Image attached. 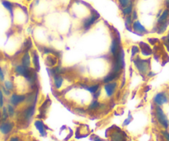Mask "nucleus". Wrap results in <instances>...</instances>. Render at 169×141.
Listing matches in <instances>:
<instances>
[{"instance_id":"nucleus-26","label":"nucleus","mask_w":169,"mask_h":141,"mask_svg":"<svg viewBox=\"0 0 169 141\" xmlns=\"http://www.w3.org/2000/svg\"><path fill=\"white\" fill-rule=\"evenodd\" d=\"M43 53L45 54H47V55L53 54V55L58 56V52L56 50H54V49H52V48H49V47H44L43 48Z\"/></svg>"},{"instance_id":"nucleus-45","label":"nucleus","mask_w":169,"mask_h":141,"mask_svg":"<svg viewBox=\"0 0 169 141\" xmlns=\"http://www.w3.org/2000/svg\"><path fill=\"white\" fill-rule=\"evenodd\" d=\"M1 116H2V114H1V112H0V119H1Z\"/></svg>"},{"instance_id":"nucleus-41","label":"nucleus","mask_w":169,"mask_h":141,"mask_svg":"<svg viewBox=\"0 0 169 141\" xmlns=\"http://www.w3.org/2000/svg\"><path fill=\"white\" fill-rule=\"evenodd\" d=\"M9 141H20V138L18 136H12L10 138Z\"/></svg>"},{"instance_id":"nucleus-12","label":"nucleus","mask_w":169,"mask_h":141,"mask_svg":"<svg viewBox=\"0 0 169 141\" xmlns=\"http://www.w3.org/2000/svg\"><path fill=\"white\" fill-rule=\"evenodd\" d=\"M120 74H121V73H114V72L110 71V73H107V74L104 77L103 79H102V82H103L104 84H106V83H109V82H115V80L120 78Z\"/></svg>"},{"instance_id":"nucleus-10","label":"nucleus","mask_w":169,"mask_h":141,"mask_svg":"<svg viewBox=\"0 0 169 141\" xmlns=\"http://www.w3.org/2000/svg\"><path fill=\"white\" fill-rule=\"evenodd\" d=\"M14 127V124L11 121H3L0 125V132L2 134H8L10 132L12 131Z\"/></svg>"},{"instance_id":"nucleus-1","label":"nucleus","mask_w":169,"mask_h":141,"mask_svg":"<svg viewBox=\"0 0 169 141\" xmlns=\"http://www.w3.org/2000/svg\"><path fill=\"white\" fill-rule=\"evenodd\" d=\"M124 49L121 48L117 55L113 58L112 61V66H111V72L114 73H121L122 70L124 69Z\"/></svg>"},{"instance_id":"nucleus-47","label":"nucleus","mask_w":169,"mask_h":141,"mask_svg":"<svg viewBox=\"0 0 169 141\" xmlns=\"http://www.w3.org/2000/svg\"><path fill=\"white\" fill-rule=\"evenodd\" d=\"M168 96H169V93H168Z\"/></svg>"},{"instance_id":"nucleus-24","label":"nucleus","mask_w":169,"mask_h":141,"mask_svg":"<svg viewBox=\"0 0 169 141\" xmlns=\"http://www.w3.org/2000/svg\"><path fill=\"white\" fill-rule=\"evenodd\" d=\"M101 106V104L96 99H94L93 101L89 104V106H87V110H96Z\"/></svg>"},{"instance_id":"nucleus-34","label":"nucleus","mask_w":169,"mask_h":141,"mask_svg":"<svg viewBox=\"0 0 169 141\" xmlns=\"http://www.w3.org/2000/svg\"><path fill=\"white\" fill-rule=\"evenodd\" d=\"M162 134L166 140L169 141V132L167 130H162Z\"/></svg>"},{"instance_id":"nucleus-7","label":"nucleus","mask_w":169,"mask_h":141,"mask_svg":"<svg viewBox=\"0 0 169 141\" xmlns=\"http://www.w3.org/2000/svg\"><path fill=\"white\" fill-rule=\"evenodd\" d=\"M118 87V82H111L109 83H106L103 86L104 91L106 93V96L107 97H110L115 94V91L117 89Z\"/></svg>"},{"instance_id":"nucleus-21","label":"nucleus","mask_w":169,"mask_h":141,"mask_svg":"<svg viewBox=\"0 0 169 141\" xmlns=\"http://www.w3.org/2000/svg\"><path fill=\"white\" fill-rule=\"evenodd\" d=\"M31 56L29 54L28 51L25 52V54H23V56L21 58V64L26 67H30L31 66Z\"/></svg>"},{"instance_id":"nucleus-44","label":"nucleus","mask_w":169,"mask_h":141,"mask_svg":"<svg viewBox=\"0 0 169 141\" xmlns=\"http://www.w3.org/2000/svg\"><path fill=\"white\" fill-rule=\"evenodd\" d=\"M93 141H104L103 139H101V138H99L98 136H94Z\"/></svg>"},{"instance_id":"nucleus-22","label":"nucleus","mask_w":169,"mask_h":141,"mask_svg":"<svg viewBox=\"0 0 169 141\" xmlns=\"http://www.w3.org/2000/svg\"><path fill=\"white\" fill-rule=\"evenodd\" d=\"M66 69L62 68L61 66H55V67H52L50 68V72H51L52 76L58 75V74H63L65 72Z\"/></svg>"},{"instance_id":"nucleus-4","label":"nucleus","mask_w":169,"mask_h":141,"mask_svg":"<svg viewBox=\"0 0 169 141\" xmlns=\"http://www.w3.org/2000/svg\"><path fill=\"white\" fill-rule=\"evenodd\" d=\"M100 17V15L99 13L96 12V11H92V12L91 13L89 16H87V18H85L83 21H82V26L83 30L85 31H87V30H89L92 26H93V24L95 23L97 19H99Z\"/></svg>"},{"instance_id":"nucleus-14","label":"nucleus","mask_w":169,"mask_h":141,"mask_svg":"<svg viewBox=\"0 0 169 141\" xmlns=\"http://www.w3.org/2000/svg\"><path fill=\"white\" fill-rule=\"evenodd\" d=\"M110 141H125L124 134L120 130L113 131L110 134Z\"/></svg>"},{"instance_id":"nucleus-32","label":"nucleus","mask_w":169,"mask_h":141,"mask_svg":"<svg viewBox=\"0 0 169 141\" xmlns=\"http://www.w3.org/2000/svg\"><path fill=\"white\" fill-rule=\"evenodd\" d=\"M139 52V47L138 45H133L131 48V54L132 56H135Z\"/></svg>"},{"instance_id":"nucleus-5","label":"nucleus","mask_w":169,"mask_h":141,"mask_svg":"<svg viewBox=\"0 0 169 141\" xmlns=\"http://www.w3.org/2000/svg\"><path fill=\"white\" fill-rule=\"evenodd\" d=\"M121 49V45H120V38L118 36H115L113 37L112 40H111V44H110V55L114 58L117 55L119 51Z\"/></svg>"},{"instance_id":"nucleus-16","label":"nucleus","mask_w":169,"mask_h":141,"mask_svg":"<svg viewBox=\"0 0 169 141\" xmlns=\"http://www.w3.org/2000/svg\"><path fill=\"white\" fill-rule=\"evenodd\" d=\"M34 125H35V128H36V129L39 131V133H40L41 136H45V135H46L45 125L43 124V122L41 120H35V123H34Z\"/></svg>"},{"instance_id":"nucleus-8","label":"nucleus","mask_w":169,"mask_h":141,"mask_svg":"<svg viewBox=\"0 0 169 141\" xmlns=\"http://www.w3.org/2000/svg\"><path fill=\"white\" fill-rule=\"evenodd\" d=\"M26 95H24V94H16L14 93L12 94L11 97H10V103L12 104V106H16L20 105L21 103L24 102V101H26Z\"/></svg>"},{"instance_id":"nucleus-25","label":"nucleus","mask_w":169,"mask_h":141,"mask_svg":"<svg viewBox=\"0 0 169 141\" xmlns=\"http://www.w3.org/2000/svg\"><path fill=\"white\" fill-rule=\"evenodd\" d=\"M134 21V19L132 18L131 15L125 16V18H124V23H125V26H126V28L128 29V30H131L132 25H133Z\"/></svg>"},{"instance_id":"nucleus-46","label":"nucleus","mask_w":169,"mask_h":141,"mask_svg":"<svg viewBox=\"0 0 169 141\" xmlns=\"http://www.w3.org/2000/svg\"><path fill=\"white\" fill-rule=\"evenodd\" d=\"M1 124H2V123H1V120H0V125H1Z\"/></svg>"},{"instance_id":"nucleus-36","label":"nucleus","mask_w":169,"mask_h":141,"mask_svg":"<svg viewBox=\"0 0 169 141\" xmlns=\"http://www.w3.org/2000/svg\"><path fill=\"white\" fill-rule=\"evenodd\" d=\"M2 92H3V94H5V95H7V96H9L10 94H11V92H10V91L8 89H7L5 87H2Z\"/></svg>"},{"instance_id":"nucleus-3","label":"nucleus","mask_w":169,"mask_h":141,"mask_svg":"<svg viewBox=\"0 0 169 141\" xmlns=\"http://www.w3.org/2000/svg\"><path fill=\"white\" fill-rule=\"evenodd\" d=\"M155 115L157 118V122L159 123V125L163 128L167 129L169 127V120L167 116L165 114L164 110L159 106H156L155 107Z\"/></svg>"},{"instance_id":"nucleus-40","label":"nucleus","mask_w":169,"mask_h":141,"mask_svg":"<svg viewBox=\"0 0 169 141\" xmlns=\"http://www.w3.org/2000/svg\"><path fill=\"white\" fill-rule=\"evenodd\" d=\"M130 120H131V116H130V115H129V117L127 118L126 120H125L124 121V123H123V125H128V124H129V122H130Z\"/></svg>"},{"instance_id":"nucleus-23","label":"nucleus","mask_w":169,"mask_h":141,"mask_svg":"<svg viewBox=\"0 0 169 141\" xmlns=\"http://www.w3.org/2000/svg\"><path fill=\"white\" fill-rule=\"evenodd\" d=\"M133 11H134V4L129 5V6H127V7L121 8V13H122V15L124 16L131 15Z\"/></svg>"},{"instance_id":"nucleus-31","label":"nucleus","mask_w":169,"mask_h":141,"mask_svg":"<svg viewBox=\"0 0 169 141\" xmlns=\"http://www.w3.org/2000/svg\"><path fill=\"white\" fill-rule=\"evenodd\" d=\"M4 87L7 88V89H8L9 91H11V90L13 89V83H12L11 81H9V80H7V81H5L4 82Z\"/></svg>"},{"instance_id":"nucleus-38","label":"nucleus","mask_w":169,"mask_h":141,"mask_svg":"<svg viewBox=\"0 0 169 141\" xmlns=\"http://www.w3.org/2000/svg\"><path fill=\"white\" fill-rule=\"evenodd\" d=\"M76 111H77V113H79V114H84L86 112V110L82 107H78V108L76 109Z\"/></svg>"},{"instance_id":"nucleus-18","label":"nucleus","mask_w":169,"mask_h":141,"mask_svg":"<svg viewBox=\"0 0 169 141\" xmlns=\"http://www.w3.org/2000/svg\"><path fill=\"white\" fill-rule=\"evenodd\" d=\"M83 88L88 91L91 94L93 95L94 93H96V92H98L100 89V84L99 83H96V84H92V85H84Z\"/></svg>"},{"instance_id":"nucleus-15","label":"nucleus","mask_w":169,"mask_h":141,"mask_svg":"<svg viewBox=\"0 0 169 141\" xmlns=\"http://www.w3.org/2000/svg\"><path fill=\"white\" fill-rule=\"evenodd\" d=\"M169 20V9L163 10L161 13V15H158L157 20V24L163 23L165 21H167Z\"/></svg>"},{"instance_id":"nucleus-33","label":"nucleus","mask_w":169,"mask_h":141,"mask_svg":"<svg viewBox=\"0 0 169 141\" xmlns=\"http://www.w3.org/2000/svg\"><path fill=\"white\" fill-rule=\"evenodd\" d=\"M25 46H26V51H28L29 49H31V47H32V42H31L30 39L25 42Z\"/></svg>"},{"instance_id":"nucleus-37","label":"nucleus","mask_w":169,"mask_h":141,"mask_svg":"<svg viewBox=\"0 0 169 141\" xmlns=\"http://www.w3.org/2000/svg\"><path fill=\"white\" fill-rule=\"evenodd\" d=\"M131 16H132V18L134 19V21L137 20V18H138V15H137V12L135 11V10L133 11V12H132V14H131Z\"/></svg>"},{"instance_id":"nucleus-28","label":"nucleus","mask_w":169,"mask_h":141,"mask_svg":"<svg viewBox=\"0 0 169 141\" xmlns=\"http://www.w3.org/2000/svg\"><path fill=\"white\" fill-rule=\"evenodd\" d=\"M2 5H3V6H4V7H6V8H7V9L10 12H11V13H12L13 5H12V2H8V1H5V0H4V1H2Z\"/></svg>"},{"instance_id":"nucleus-42","label":"nucleus","mask_w":169,"mask_h":141,"mask_svg":"<svg viewBox=\"0 0 169 141\" xmlns=\"http://www.w3.org/2000/svg\"><path fill=\"white\" fill-rule=\"evenodd\" d=\"M164 5L167 9H169V0H164Z\"/></svg>"},{"instance_id":"nucleus-13","label":"nucleus","mask_w":169,"mask_h":141,"mask_svg":"<svg viewBox=\"0 0 169 141\" xmlns=\"http://www.w3.org/2000/svg\"><path fill=\"white\" fill-rule=\"evenodd\" d=\"M63 82H64V78L62 74L53 76V83H54V87L55 89H60L63 87Z\"/></svg>"},{"instance_id":"nucleus-17","label":"nucleus","mask_w":169,"mask_h":141,"mask_svg":"<svg viewBox=\"0 0 169 141\" xmlns=\"http://www.w3.org/2000/svg\"><path fill=\"white\" fill-rule=\"evenodd\" d=\"M37 92H31V93H29L27 96H26V103L29 104V105H35V102H36V101H37Z\"/></svg>"},{"instance_id":"nucleus-39","label":"nucleus","mask_w":169,"mask_h":141,"mask_svg":"<svg viewBox=\"0 0 169 141\" xmlns=\"http://www.w3.org/2000/svg\"><path fill=\"white\" fill-rule=\"evenodd\" d=\"M0 81H4V74H3V72H2V69L0 67Z\"/></svg>"},{"instance_id":"nucleus-30","label":"nucleus","mask_w":169,"mask_h":141,"mask_svg":"<svg viewBox=\"0 0 169 141\" xmlns=\"http://www.w3.org/2000/svg\"><path fill=\"white\" fill-rule=\"evenodd\" d=\"M9 115H8V111H7V109L6 106H3L2 107V119L3 121L7 120V119L8 118Z\"/></svg>"},{"instance_id":"nucleus-29","label":"nucleus","mask_w":169,"mask_h":141,"mask_svg":"<svg viewBox=\"0 0 169 141\" xmlns=\"http://www.w3.org/2000/svg\"><path fill=\"white\" fill-rule=\"evenodd\" d=\"M7 111H8V115H9L10 117H12L14 116L15 115V108L14 106H12V104H8L7 106Z\"/></svg>"},{"instance_id":"nucleus-20","label":"nucleus","mask_w":169,"mask_h":141,"mask_svg":"<svg viewBox=\"0 0 169 141\" xmlns=\"http://www.w3.org/2000/svg\"><path fill=\"white\" fill-rule=\"evenodd\" d=\"M141 49V53L143 54V55L148 56L152 54V49H151L150 46H148L145 43H140V46H139Z\"/></svg>"},{"instance_id":"nucleus-11","label":"nucleus","mask_w":169,"mask_h":141,"mask_svg":"<svg viewBox=\"0 0 169 141\" xmlns=\"http://www.w3.org/2000/svg\"><path fill=\"white\" fill-rule=\"evenodd\" d=\"M132 29L134 32L138 33L139 35H143V34H147L148 31L147 29L144 27V26L140 23V21H138V20H135V21L133 22V25H132Z\"/></svg>"},{"instance_id":"nucleus-9","label":"nucleus","mask_w":169,"mask_h":141,"mask_svg":"<svg viewBox=\"0 0 169 141\" xmlns=\"http://www.w3.org/2000/svg\"><path fill=\"white\" fill-rule=\"evenodd\" d=\"M35 110V105H33V104L32 105H29V106L24 110L23 113H22L24 120H26V121H30V120H31V118L33 117V115H34Z\"/></svg>"},{"instance_id":"nucleus-2","label":"nucleus","mask_w":169,"mask_h":141,"mask_svg":"<svg viewBox=\"0 0 169 141\" xmlns=\"http://www.w3.org/2000/svg\"><path fill=\"white\" fill-rule=\"evenodd\" d=\"M134 64L135 66L138 73L143 75L147 74L149 69L150 66V62L148 59H142L139 57H136L134 59Z\"/></svg>"},{"instance_id":"nucleus-19","label":"nucleus","mask_w":169,"mask_h":141,"mask_svg":"<svg viewBox=\"0 0 169 141\" xmlns=\"http://www.w3.org/2000/svg\"><path fill=\"white\" fill-rule=\"evenodd\" d=\"M32 63L33 66H34V68H35L36 71L40 70V58H39V55L36 53V51L33 52L32 54Z\"/></svg>"},{"instance_id":"nucleus-27","label":"nucleus","mask_w":169,"mask_h":141,"mask_svg":"<svg viewBox=\"0 0 169 141\" xmlns=\"http://www.w3.org/2000/svg\"><path fill=\"white\" fill-rule=\"evenodd\" d=\"M119 2V4H120V7L123 8V7H125L129 5L134 4V0H118Z\"/></svg>"},{"instance_id":"nucleus-35","label":"nucleus","mask_w":169,"mask_h":141,"mask_svg":"<svg viewBox=\"0 0 169 141\" xmlns=\"http://www.w3.org/2000/svg\"><path fill=\"white\" fill-rule=\"evenodd\" d=\"M3 103H4V101H3V92H2V91L0 90V107H3Z\"/></svg>"},{"instance_id":"nucleus-6","label":"nucleus","mask_w":169,"mask_h":141,"mask_svg":"<svg viewBox=\"0 0 169 141\" xmlns=\"http://www.w3.org/2000/svg\"><path fill=\"white\" fill-rule=\"evenodd\" d=\"M153 101L156 106H162V105H164V104L168 102L169 97L167 96V95L165 92H157V93L153 96Z\"/></svg>"},{"instance_id":"nucleus-43","label":"nucleus","mask_w":169,"mask_h":141,"mask_svg":"<svg viewBox=\"0 0 169 141\" xmlns=\"http://www.w3.org/2000/svg\"><path fill=\"white\" fill-rule=\"evenodd\" d=\"M166 39H167V40H166V42H165V44H166V46H167V49H169V35H168V36H167V37H166Z\"/></svg>"}]
</instances>
